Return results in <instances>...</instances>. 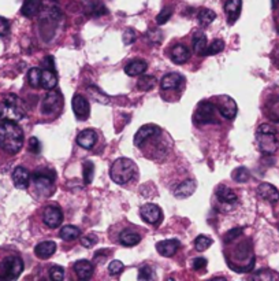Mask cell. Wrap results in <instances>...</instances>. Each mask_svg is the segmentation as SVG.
Masks as SVG:
<instances>
[{"label": "cell", "mask_w": 279, "mask_h": 281, "mask_svg": "<svg viewBox=\"0 0 279 281\" xmlns=\"http://www.w3.org/2000/svg\"><path fill=\"white\" fill-rule=\"evenodd\" d=\"M23 145V131L14 121L0 123V148L9 154H17Z\"/></svg>", "instance_id": "1"}, {"label": "cell", "mask_w": 279, "mask_h": 281, "mask_svg": "<svg viewBox=\"0 0 279 281\" xmlns=\"http://www.w3.org/2000/svg\"><path fill=\"white\" fill-rule=\"evenodd\" d=\"M26 115L25 103L14 93H9L0 105V118L3 121H21Z\"/></svg>", "instance_id": "2"}, {"label": "cell", "mask_w": 279, "mask_h": 281, "mask_svg": "<svg viewBox=\"0 0 279 281\" xmlns=\"http://www.w3.org/2000/svg\"><path fill=\"white\" fill-rule=\"evenodd\" d=\"M137 174V165L129 158H119L113 163L109 176L114 183L119 185L127 184Z\"/></svg>", "instance_id": "3"}, {"label": "cell", "mask_w": 279, "mask_h": 281, "mask_svg": "<svg viewBox=\"0 0 279 281\" xmlns=\"http://www.w3.org/2000/svg\"><path fill=\"white\" fill-rule=\"evenodd\" d=\"M237 262V265L231 266L234 272L244 273L252 270L255 266V255L252 252V248L249 246V243H242L238 246V250L231 255L230 259H227V264L231 265Z\"/></svg>", "instance_id": "4"}, {"label": "cell", "mask_w": 279, "mask_h": 281, "mask_svg": "<svg viewBox=\"0 0 279 281\" xmlns=\"http://www.w3.org/2000/svg\"><path fill=\"white\" fill-rule=\"evenodd\" d=\"M256 143L263 154L272 155L278 149V139L276 131L271 125L263 123L256 131Z\"/></svg>", "instance_id": "5"}, {"label": "cell", "mask_w": 279, "mask_h": 281, "mask_svg": "<svg viewBox=\"0 0 279 281\" xmlns=\"http://www.w3.org/2000/svg\"><path fill=\"white\" fill-rule=\"evenodd\" d=\"M23 270V261L19 255L9 254L0 259V280H15Z\"/></svg>", "instance_id": "6"}, {"label": "cell", "mask_w": 279, "mask_h": 281, "mask_svg": "<svg viewBox=\"0 0 279 281\" xmlns=\"http://www.w3.org/2000/svg\"><path fill=\"white\" fill-rule=\"evenodd\" d=\"M36 191L43 193L44 196H49L53 191V181H55V173L53 170H39L32 176Z\"/></svg>", "instance_id": "7"}, {"label": "cell", "mask_w": 279, "mask_h": 281, "mask_svg": "<svg viewBox=\"0 0 279 281\" xmlns=\"http://www.w3.org/2000/svg\"><path fill=\"white\" fill-rule=\"evenodd\" d=\"M216 106L211 101H200L197 110L193 115V121L196 123H215L216 122Z\"/></svg>", "instance_id": "8"}, {"label": "cell", "mask_w": 279, "mask_h": 281, "mask_svg": "<svg viewBox=\"0 0 279 281\" xmlns=\"http://www.w3.org/2000/svg\"><path fill=\"white\" fill-rule=\"evenodd\" d=\"M63 106V97L61 92L49 89V92L45 95L41 103V113L44 115H53L59 113Z\"/></svg>", "instance_id": "9"}, {"label": "cell", "mask_w": 279, "mask_h": 281, "mask_svg": "<svg viewBox=\"0 0 279 281\" xmlns=\"http://www.w3.org/2000/svg\"><path fill=\"white\" fill-rule=\"evenodd\" d=\"M140 215L141 218L147 222V224L151 225H157L163 218V213H161V209L153 203H148V205H144L140 209Z\"/></svg>", "instance_id": "10"}, {"label": "cell", "mask_w": 279, "mask_h": 281, "mask_svg": "<svg viewBox=\"0 0 279 281\" xmlns=\"http://www.w3.org/2000/svg\"><path fill=\"white\" fill-rule=\"evenodd\" d=\"M216 110L222 114L223 118L233 119L237 115V103L230 96H219L216 100Z\"/></svg>", "instance_id": "11"}, {"label": "cell", "mask_w": 279, "mask_h": 281, "mask_svg": "<svg viewBox=\"0 0 279 281\" xmlns=\"http://www.w3.org/2000/svg\"><path fill=\"white\" fill-rule=\"evenodd\" d=\"M73 111H74L75 117L79 119V121H83V119H88L89 117V113H91V106H89V101H88L87 97H83L82 95H74L73 97Z\"/></svg>", "instance_id": "12"}, {"label": "cell", "mask_w": 279, "mask_h": 281, "mask_svg": "<svg viewBox=\"0 0 279 281\" xmlns=\"http://www.w3.org/2000/svg\"><path fill=\"white\" fill-rule=\"evenodd\" d=\"M44 224L48 228H58L61 226L62 221H63V213L58 206H48L44 210Z\"/></svg>", "instance_id": "13"}, {"label": "cell", "mask_w": 279, "mask_h": 281, "mask_svg": "<svg viewBox=\"0 0 279 281\" xmlns=\"http://www.w3.org/2000/svg\"><path fill=\"white\" fill-rule=\"evenodd\" d=\"M160 129L156 125H144L143 127H140L134 136V145L140 147V145L144 144L145 140H148L155 135H159Z\"/></svg>", "instance_id": "14"}, {"label": "cell", "mask_w": 279, "mask_h": 281, "mask_svg": "<svg viewBox=\"0 0 279 281\" xmlns=\"http://www.w3.org/2000/svg\"><path fill=\"white\" fill-rule=\"evenodd\" d=\"M242 7V0H226L225 3V13L227 15V22L233 25L236 22L241 14Z\"/></svg>", "instance_id": "15"}, {"label": "cell", "mask_w": 279, "mask_h": 281, "mask_svg": "<svg viewBox=\"0 0 279 281\" xmlns=\"http://www.w3.org/2000/svg\"><path fill=\"white\" fill-rule=\"evenodd\" d=\"M185 83L182 74L179 73H169L163 79H161L160 87L163 91H169V89H178L179 87H182V84Z\"/></svg>", "instance_id": "16"}, {"label": "cell", "mask_w": 279, "mask_h": 281, "mask_svg": "<svg viewBox=\"0 0 279 281\" xmlns=\"http://www.w3.org/2000/svg\"><path fill=\"white\" fill-rule=\"evenodd\" d=\"M13 181L18 189H26L31 183V174L25 167L18 166L13 171Z\"/></svg>", "instance_id": "17"}, {"label": "cell", "mask_w": 279, "mask_h": 281, "mask_svg": "<svg viewBox=\"0 0 279 281\" xmlns=\"http://www.w3.org/2000/svg\"><path fill=\"white\" fill-rule=\"evenodd\" d=\"M259 196L267 202L276 203L279 200V191L275 188L274 185L268 184V183H262L258 187Z\"/></svg>", "instance_id": "18"}, {"label": "cell", "mask_w": 279, "mask_h": 281, "mask_svg": "<svg viewBox=\"0 0 279 281\" xmlns=\"http://www.w3.org/2000/svg\"><path fill=\"white\" fill-rule=\"evenodd\" d=\"M179 246H181V243L178 240H175V239H173V240H161V242L156 244V250L161 257H167L169 258V257L175 255Z\"/></svg>", "instance_id": "19"}, {"label": "cell", "mask_w": 279, "mask_h": 281, "mask_svg": "<svg viewBox=\"0 0 279 281\" xmlns=\"http://www.w3.org/2000/svg\"><path fill=\"white\" fill-rule=\"evenodd\" d=\"M96 139L97 135L95 131H92V129H85V131L78 133V136H77V144L85 149H91L93 145L96 144Z\"/></svg>", "instance_id": "20"}, {"label": "cell", "mask_w": 279, "mask_h": 281, "mask_svg": "<svg viewBox=\"0 0 279 281\" xmlns=\"http://www.w3.org/2000/svg\"><path fill=\"white\" fill-rule=\"evenodd\" d=\"M57 251V243L52 240H47V242L39 243L35 248L36 257H39L41 259H47L49 257H52Z\"/></svg>", "instance_id": "21"}, {"label": "cell", "mask_w": 279, "mask_h": 281, "mask_svg": "<svg viewBox=\"0 0 279 281\" xmlns=\"http://www.w3.org/2000/svg\"><path fill=\"white\" fill-rule=\"evenodd\" d=\"M74 272L78 276L79 280H88L93 274V265L89 261L81 259L74 264Z\"/></svg>", "instance_id": "22"}, {"label": "cell", "mask_w": 279, "mask_h": 281, "mask_svg": "<svg viewBox=\"0 0 279 281\" xmlns=\"http://www.w3.org/2000/svg\"><path fill=\"white\" fill-rule=\"evenodd\" d=\"M196 189V183L193 180H186L181 183V184L174 189V196L178 199H186L192 196L193 192Z\"/></svg>", "instance_id": "23"}, {"label": "cell", "mask_w": 279, "mask_h": 281, "mask_svg": "<svg viewBox=\"0 0 279 281\" xmlns=\"http://www.w3.org/2000/svg\"><path fill=\"white\" fill-rule=\"evenodd\" d=\"M171 59L177 65H182V63H185V62H188L190 59V51L182 44L175 45L174 48L171 49Z\"/></svg>", "instance_id": "24"}, {"label": "cell", "mask_w": 279, "mask_h": 281, "mask_svg": "<svg viewBox=\"0 0 279 281\" xmlns=\"http://www.w3.org/2000/svg\"><path fill=\"white\" fill-rule=\"evenodd\" d=\"M41 3H43V0H25L21 9L22 15H25L27 18L35 17L36 14L40 13Z\"/></svg>", "instance_id": "25"}, {"label": "cell", "mask_w": 279, "mask_h": 281, "mask_svg": "<svg viewBox=\"0 0 279 281\" xmlns=\"http://www.w3.org/2000/svg\"><path fill=\"white\" fill-rule=\"evenodd\" d=\"M148 69V63L145 61H131L129 65H126L125 67V73L127 75H131V77H134V75H140L143 74L145 70Z\"/></svg>", "instance_id": "26"}, {"label": "cell", "mask_w": 279, "mask_h": 281, "mask_svg": "<svg viewBox=\"0 0 279 281\" xmlns=\"http://www.w3.org/2000/svg\"><path fill=\"white\" fill-rule=\"evenodd\" d=\"M216 196L220 202L223 203H236L237 193L226 185H219L216 188Z\"/></svg>", "instance_id": "27"}, {"label": "cell", "mask_w": 279, "mask_h": 281, "mask_svg": "<svg viewBox=\"0 0 279 281\" xmlns=\"http://www.w3.org/2000/svg\"><path fill=\"white\" fill-rule=\"evenodd\" d=\"M58 84V75L55 71L52 70H47V69H44L41 71V88L47 89H53L57 87Z\"/></svg>", "instance_id": "28"}, {"label": "cell", "mask_w": 279, "mask_h": 281, "mask_svg": "<svg viewBox=\"0 0 279 281\" xmlns=\"http://www.w3.org/2000/svg\"><path fill=\"white\" fill-rule=\"evenodd\" d=\"M141 240V236H140L138 233L133 232V231H123L121 235H119V242L122 243L123 246L126 247H133L137 246Z\"/></svg>", "instance_id": "29"}, {"label": "cell", "mask_w": 279, "mask_h": 281, "mask_svg": "<svg viewBox=\"0 0 279 281\" xmlns=\"http://www.w3.org/2000/svg\"><path fill=\"white\" fill-rule=\"evenodd\" d=\"M193 47L199 55H205L207 53V36L203 32H197L193 36Z\"/></svg>", "instance_id": "30"}, {"label": "cell", "mask_w": 279, "mask_h": 281, "mask_svg": "<svg viewBox=\"0 0 279 281\" xmlns=\"http://www.w3.org/2000/svg\"><path fill=\"white\" fill-rule=\"evenodd\" d=\"M79 235H81V231L77 226H73V225H66V226H63L61 229V232H59V236L63 240H66V242H71V240L78 239Z\"/></svg>", "instance_id": "31"}, {"label": "cell", "mask_w": 279, "mask_h": 281, "mask_svg": "<svg viewBox=\"0 0 279 281\" xmlns=\"http://www.w3.org/2000/svg\"><path fill=\"white\" fill-rule=\"evenodd\" d=\"M197 18H199V22H200L201 27L205 28L214 22L215 18H216V14H215V11H212V10L203 9L200 10V13H199Z\"/></svg>", "instance_id": "32"}, {"label": "cell", "mask_w": 279, "mask_h": 281, "mask_svg": "<svg viewBox=\"0 0 279 281\" xmlns=\"http://www.w3.org/2000/svg\"><path fill=\"white\" fill-rule=\"evenodd\" d=\"M41 69L39 67H33L27 73V81L33 88H40L41 87Z\"/></svg>", "instance_id": "33"}, {"label": "cell", "mask_w": 279, "mask_h": 281, "mask_svg": "<svg viewBox=\"0 0 279 281\" xmlns=\"http://www.w3.org/2000/svg\"><path fill=\"white\" fill-rule=\"evenodd\" d=\"M155 84H156V79L153 75H143L140 77L138 83H137V88L141 91H149L155 87Z\"/></svg>", "instance_id": "34"}, {"label": "cell", "mask_w": 279, "mask_h": 281, "mask_svg": "<svg viewBox=\"0 0 279 281\" xmlns=\"http://www.w3.org/2000/svg\"><path fill=\"white\" fill-rule=\"evenodd\" d=\"M88 92L91 93V96L95 99L96 101H99V103H101V105H107L109 101V97L107 96V95H104V93L101 92L100 89L97 88V87H95V85H91V87H88Z\"/></svg>", "instance_id": "35"}, {"label": "cell", "mask_w": 279, "mask_h": 281, "mask_svg": "<svg viewBox=\"0 0 279 281\" xmlns=\"http://www.w3.org/2000/svg\"><path fill=\"white\" fill-rule=\"evenodd\" d=\"M212 239L209 236H205V235H200V236L197 237L196 240H194V247H196L197 251H205L207 248L212 246Z\"/></svg>", "instance_id": "36"}, {"label": "cell", "mask_w": 279, "mask_h": 281, "mask_svg": "<svg viewBox=\"0 0 279 281\" xmlns=\"http://www.w3.org/2000/svg\"><path fill=\"white\" fill-rule=\"evenodd\" d=\"M83 181L85 184H91L92 180H93V176H95V165L91 161H85L83 162Z\"/></svg>", "instance_id": "37"}, {"label": "cell", "mask_w": 279, "mask_h": 281, "mask_svg": "<svg viewBox=\"0 0 279 281\" xmlns=\"http://www.w3.org/2000/svg\"><path fill=\"white\" fill-rule=\"evenodd\" d=\"M88 10H89V13L92 15H96V17H100V15H104V14L108 13L107 9L104 7V5L100 3L99 0H93L91 5L88 6Z\"/></svg>", "instance_id": "38"}, {"label": "cell", "mask_w": 279, "mask_h": 281, "mask_svg": "<svg viewBox=\"0 0 279 281\" xmlns=\"http://www.w3.org/2000/svg\"><path fill=\"white\" fill-rule=\"evenodd\" d=\"M231 177H233V180L237 181V183H246L250 176H249V171L246 170L245 167H238V169H236V170L233 171Z\"/></svg>", "instance_id": "39"}, {"label": "cell", "mask_w": 279, "mask_h": 281, "mask_svg": "<svg viewBox=\"0 0 279 281\" xmlns=\"http://www.w3.org/2000/svg\"><path fill=\"white\" fill-rule=\"evenodd\" d=\"M223 48H225L223 40H215L212 44L209 45V47H207V53H205V55H216V54H219L220 51H223Z\"/></svg>", "instance_id": "40"}, {"label": "cell", "mask_w": 279, "mask_h": 281, "mask_svg": "<svg viewBox=\"0 0 279 281\" xmlns=\"http://www.w3.org/2000/svg\"><path fill=\"white\" fill-rule=\"evenodd\" d=\"M171 15H173V9H171V7H164V9L161 10V13L157 14V25H164L166 22H169V19L171 18Z\"/></svg>", "instance_id": "41"}, {"label": "cell", "mask_w": 279, "mask_h": 281, "mask_svg": "<svg viewBox=\"0 0 279 281\" xmlns=\"http://www.w3.org/2000/svg\"><path fill=\"white\" fill-rule=\"evenodd\" d=\"M49 277L55 281H61L63 280V277H65V270L61 266H52V268L49 269Z\"/></svg>", "instance_id": "42"}, {"label": "cell", "mask_w": 279, "mask_h": 281, "mask_svg": "<svg viewBox=\"0 0 279 281\" xmlns=\"http://www.w3.org/2000/svg\"><path fill=\"white\" fill-rule=\"evenodd\" d=\"M123 270V264L121 261H113L108 265V272L111 276H118L119 273Z\"/></svg>", "instance_id": "43"}, {"label": "cell", "mask_w": 279, "mask_h": 281, "mask_svg": "<svg viewBox=\"0 0 279 281\" xmlns=\"http://www.w3.org/2000/svg\"><path fill=\"white\" fill-rule=\"evenodd\" d=\"M138 278L140 280H151L153 278V270L151 266H143V268L140 269L138 272Z\"/></svg>", "instance_id": "44"}, {"label": "cell", "mask_w": 279, "mask_h": 281, "mask_svg": "<svg viewBox=\"0 0 279 281\" xmlns=\"http://www.w3.org/2000/svg\"><path fill=\"white\" fill-rule=\"evenodd\" d=\"M242 235V228H234L229 231V232L225 235V242L231 243L233 240H236L237 237H240Z\"/></svg>", "instance_id": "45"}, {"label": "cell", "mask_w": 279, "mask_h": 281, "mask_svg": "<svg viewBox=\"0 0 279 281\" xmlns=\"http://www.w3.org/2000/svg\"><path fill=\"white\" fill-rule=\"evenodd\" d=\"M97 243V236L96 235H88V236L82 237L81 239V244H82L85 248H92Z\"/></svg>", "instance_id": "46"}, {"label": "cell", "mask_w": 279, "mask_h": 281, "mask_svg": "<svg viewBox=\"0 0 279 281\" xmlns=\"http://www.w3.org/2000/svg\"><path fill=\"white\" fill-rule=\"evenodd\" d=\"M256 278H262V280H274V278H279V274H276V273L271 272V270H267V269H264V270H262L260 273H258L256 274Z\"/></svg>", "instance_id": "47"}, {"label": "cell", "mask_w": 279, "mask_h": 281, "mask_svg": "<svg viewBox=\"0 0 279 281\" xmlns=\"http://www.w3.org/2000/svg\"><path fill=\"white\" fill-rule=\"evenodd\" d=\"M40 149H41V144H40V141L37 137H31V140H29V151L33 152V154H39Z\"/></svg>", "instance_id": "48"}, {"label": "cell", "mask_w": 279, "mask_h": 281, "mask_svg": "<svg viewBox=\"0 0 279 281\" xmlns=\"http://www.w3.org/2000/svg\"><path fill=\"white\" fill-rule=\"evenodd\" d=\"M123 43L125 44H131V43H134L135 40V33L133 29H127V31H125V33H123Z\"/></svg>", "instance_id": "49"}, {"label": "cell", "mask_w": 279, "mask_h": 281, "mask_svg": "<svg viewBox=\"0 0 279 281\" xmlns=\"http://www.w3.org/2000/svg\"><path fill=\"white\" fill-rule=\"evenodd\" d=\"M10 32V23L6 18L0 17V36L9 35Z\"/></svg>", "instance_id": "50"}, {"label": "cell", "mask_w": 279, "mask_h": 281, "mask_svg": "<svg viewBox=\"0 0 279 281\" xmlns=\"http://www.w3.org/2000/svg\"><path fill=\"white\" fill-rule=\"evenodd\" d=\"M208 264V261L205 258H196L193 261V269L194 270H201V269H204Z\"/></svg>", "instance_id": "51"}, {"label": "cell", "mask_w": 279, "mask_h": 281, "mask_svg": "<svg viewBox=\"0 0 279 281\" xmlns=\"http://www.w3.org/2000/svg\"><path fill=\"white\" fill-rule=\"evenodd\" d=\"M43 69H47V70L57 71V70H55V63H53V58H52V57L44 58V61H43Z\"/></svg>", "instance_id": "52"}]
</instances>
